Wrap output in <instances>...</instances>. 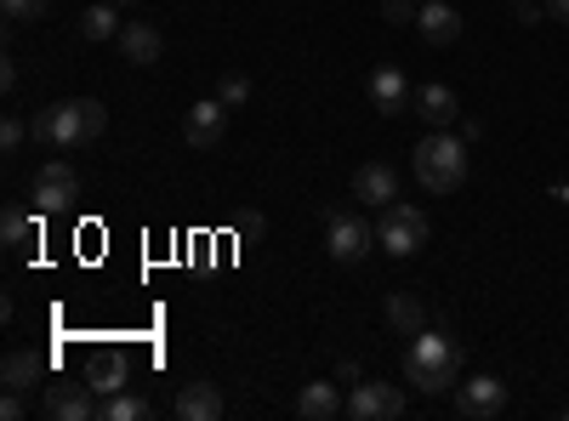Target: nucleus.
Wrapping results in <instances>:
<instances>
[{
  "label": "nucleus",
  "mask_w": 569,
  "mask_h": 421,
  "mask_svg": "<svg viewBox=\"0 0 569 421\" xmlns=\"http://www.w3.org/2000/svg\"><path fill=\"white\" fill-rule=\"evenodd\" d=\"M142 415H149V399H137V393H109L103 399V421H142Z\"/></svg>",
  "instance_id": "nucleus-22"
},
{
  "label": "nucleus",
  "mask_w": 569,
  "mask_h": 421,
  "mask_svg": "<svg viewBox=\"0 0 569 421\" xmlns=\"http://www.w3.org/2000/svg\"><path fill=\"white\" fill-rule=\"evenodd\" d=\"M541 12H547L552 23H569V0H541Z\"/></svg>",
  "instance_id": "nucleus-29"
},
{
  "label": "nucleus",
  "mask_w": 569,
  "mask_h": 421,
  "mask_svg": "<svg viewBox=\"0 0 569 421\" xmlns=\"http://www.w3.org/2000/svg\"><path fill=\"white\" fill-rule=\"evenodd\" d=\"M80 40H120V18H114V0H98V7L80 12Z\"/></svg>",
  "instance_id": "nucleus-21"
},
{
  "label": "nucleus",
  "mask_w": 569,
  "mask_h": 421,
  "mask_svg": "<svg viewBox=\"0 0 569 421\" xmlns=\"http://www.w3.org/2000/svg\"><path fill=\"white\" fill-rule=\"evenodd\" d=\"M46 377H52V359L34 353V348H12V353H7V364H0V382L18 388V393H29V388H34V382H46Z\"/></svg>",
  "instance_id": "nucleus-14"
},
{
  "label": "nucleus",
  "mask_w": 569,
  "mask_h": 421,
  "mask_svg": "<svg viewBox=\"0 0 569 421\" xmlns=\"http://www.w3.org/2000/svg\"><path fill=\"white\" fill-rule=\"evenodd\" d=\"M416 29H421L427 46H456L461 40V12L445 7V0H427V7L416 12Z\"/></svg>",
  "instance_id": "nucleus-15"
},
{
  "label": "nucleus",
  "mask_w": 569,
  "mask_h": 421,
  "mask_svg": "<svg viewBox=\"0 0 569 421\" xmlns=\"http://www.w3.org/2000/svg\"><path fill=\"white\" fill-rule=\"evenodd\" d=\"M563 415H569V410H563Z\"/></svg>",
  "instance_id": "nucleus-34"
},
{
  "label": "nucleus",
  "mask_w": 569,
  "mask_h": 421,
  "mask_svg": "<svg viewBox=\"0 0 569 421\" xmlns=\"http://www.w3.org/2000/svg\"><path fill=\"white\" fill-rule=\"evenodd\" d=\"M416 7H427V0H416Z\"/></svg>",
  "instance_id": "nucleus-33"
},
{
  "label": "nucleus",
  "mask_w": 569,
  "mask_h": 421,
  "mask_svg": "<svg viewBox=\"0 0 569 421\" xmlns=\"http://www.w3.org/2000/svg\"><path fill=\"white\" fill-rule=\"evenodd\" d=\"M370 103H376V114H399L405 103H410V80H405V69H393V63H382L370 74Z\"/></svg>",
  "instance_id": "nucleus-16"
},
{
  "label": "nucleus",
  "mask_w": 569,
  "mask_h": 421,
  "mask_svg": "<svg viewBox=\"0 0 569 421\" xmlns=\"http://www.w3.org/2000/svg\"><path fill=\"white\" fill-rule=\"evenodd\" d=\"M405 382L427 399H439L461 382V342L445 331H416L410 353H405Z\"/></svg>",
  "instance_id": "nucleus-2"
},
{
  "label": "nucleus",
  "mask_w": 569,
  "mask_h": 421,
  "mask_svg": "<svg viewBox=\"0 0 569 421\" xmlns=\"http://www.w3.org/2000/svg\"><path fill=\"white\" fill-rule=\"evenodd\" d=\"M450 410L461 421H490V415L507 410V382L501 377H461L450 388Z\"/></svg>",
  "instance_id": "nucleus-7"
},
{
  "label": "nucleus",
  "mask_w": 569,
  "mask_h": 421,
  "mask_svg": "<svg viewBox=\"0 0 569 421\" xmlns=\"http://www.w3.org/2000/svg\"><path fill=\"white\" fill-rule=\"evenodd\" d=\"M416 12H421L416 0H382V18H388V23H399V29H405V23H416Z\"/></svg>",
  "instance_id": "nucleus-27"
},
{
  "label": "nucleus",
  "mask_w": 569,
  "mask_h": 421,
  "mask_svg": "<svg viewBox=\"0 0 569 421\" xmlns=\"http://www.w3.org/2000/svg\"><path fill=\"white\" fill-rule=\"evenodd\" d=\"M337 382H365V377H359V364H353V359H342V364H337Z\"/></svg>",
  "instance_id": "nucleus-31"
},
{
  "label": "nucleus",
  "mask_w": 569,
  "mask_h": 421,
  "mask_svg": "<svg viewBox=\"0 0 569 421\" xmlns=\"http://www.w3.org/2000/svg\"><path fill=\"white\" fill-rule=\"evenodd\" d=\"M382 313H388V324L399 337H416V331H427V308L416 302V297H405V291H393L388 302H382Z\"/></svg>",
  "instance_id": "nucleus-20"
},
{
  "label": "nucleus",
  "mask_w": 569,
  "mask_h": 421,
  "mask_svg": "<svg viewBox=\"0 0 569 421\" xmlns=\"http://www.w3.org/2000/svg\"><path fill=\"white\" fill-rule=\"evenodd\" d=\"M353 200H365V206H393L399 200V171L388 166V160H365L359 171H353Z\"/></svg>",
  "instance_id": "nucleus-11"
},
{
  "label": "nucleus",
  "mask_w": 569,
  "mask_h": 421,
  "mask_svg": "<svg viewBox=\"0 0 569 421\" xmlns=\"http://www.w3.org/2000/svg\"><path fill=\"white\" fill-rule=\"evenodd\" d=\"M410 404H405V388L399 382H353L348 393V415L353 421H399Z\"/></svg>",
  "instance_id": "nucleus-8"
},
{
  "label": "nucleus",
  "mask_w": 569,
  "mask_h": 421,
  "mask_svg": "<svg viewBox=\"0 0 569 421\" xmlns=\"http://www.w3.org/2000/svg\"><path fill=\"white\" fill-rule=\"evenodd\" d=\"M0 415H7V421H23V415H29V404H23L18 388H7V399H0Z\"/></svg>",
  "instance_id": "nucleus-28"
},
{
  "label": "nucleus",
  "mask_w": 569,
  "mask_h": 421,
  "mask_svg": "<svg viewBox=\"0 0 569 421\" xmlns=\"http://www.w3.org/2000/svg\"><path fill=\"white\" fill-rule=\"evenodd\" d=\"M416 114L433 126V131H450V120L461 114V103H456V91H450V86L433 80V86H421V91H416Z\"/></svg>",
  "instance_id": "nucleus-17"
},
{
  "label": "nucleus",
  "mask_w": 569,
  "mask_h": 421,
  "mask_svg": "<svg viewBox=\"0 0 569 421\" xmlns=\"http://www.w3.org/2000/svg\"><path fill=\"white\" fill-rule=\"evenodd\" d=\"M297 410H302L308 421H337V415H348V399H342L337 382H308L302 399H297Z\"/></svg>",
  "instance_id": "nucleus-18"
},
{
  "label": "nucleus",
  "mask_w": 569,
  "mask_h": 421,
  "mask_svg": "<svg viewBox=\"0 0 569 421\" xmlns=\"http://www.w3.org/2000/svg\"><path fill=\"white\" fill-rule=\"evenodd\" d=\"M126 382H131L126 359H103V364H98V382H91V388H98V393H120Z\"/></svg>",
  "instance_id": "nucleus-23"
},
{
  "label": "nucleus",
  "mask_w": 569,
  "mask_h": 421,
  "mask_svg": "<svg viewBox=\"0 0 569 421\" xmlns=\"http://www.w3.org/2000/svg\"><path fill=\"white\" fill-rule=\"evenodd\" d=\"M182 137H188V149H200V154H211L222 137H228V103L222 98H206V103H194L182 114Z\"/></svg>",
  "instance_id": "nucleus-10"
},
{
  "label": "nucleus",
  "mask_w": 569,
  "mask_h": 421,
  "mask_svg": "<svg viewBox=\"0 0 569 421\" xmlns=\"http://www.w3.org/2000/svg\"><path fill=\"white\" fill-rule=\"evenodd\" d=\"M171 415L177 421H217L222 415V388L217 382H182L177 399H171Z\"/></svg>",
  "instance_id": "nucleus-12"
},
{
  "label": "nucleus",
  "mask_w": 569,
  "mask_h": 421,
  "mask_svg": "<svg viewBox=\"0 0 569 421\" xmlns=\"http://www.w3.org/2000/svg\"><path fill=\"white\" fill-rule=\"evenodd\" d=\"M120 58L137 63V69L160 63V58H166V34H160L154 23H126V29H120Z\"/></svg>",
  "instance_id": "nucleus-13"
},
{
  "label": "nucleus",
  "mask_w": 569,
  "mask_h": 421,
  "mask_svg": "<svg viewBox=\"0 0 569 421\" xmlns=\"http://www.w3.org/2000/svg\"><path fill=\"white\" fill-rule=\"evenodd\" d=\"M512 7H518V23H536V18H547V12L536 7V0H512Z\"/></svg>",
  "instance_id": "nucleus-30"
},
{
  "label": "nucleus",
  "mask_w": 569,
  "mask_h": 421,
  "mask_svg": "<svg viewBox=\"0 0 569 421\" xmlns=\"http://www.w3.org/2000/svg\"><path fill=\"white\" fill-rule=\"evenodd\" d=\"M376 245V228L365 222V217H353V211H330V222H325V251L337 257V262H365Z\"/></svg>",
  "instance_id": "nucleus-6"
},
{
  "label": "nucleus",
  "mask_w": 569,
  "mask_h": 421,
  "mask_svg": "<svg viewBox=\"0 0 569 421\" xmlns=\"http://www.w3.org/2000/svg\"><path fill=\"white\" fill-rule=\"evenodd\" d=\"M40 415H52V421H91V415H103V404H98V388H86V382H46Z\"/></svg>",
  "instance_id": "nucleus-9"
},
{
  "label": "nucleus",
  "mask_w": 569,
  "mask_h": 421,
  "mask_svg": "<svg viewBox=\"0 0 569 421\" xmlns=\"http://www.w3.org/2000/svg\"><path fill=\"white\" fill-rule=\"evenodd\" d=\"M23 143H29V120H23V114H7V120H0V149L18 154Z\"/></svg>",
  "instance_id": "nucleus-24"
},
{
  "label": "nucleus",
  "mask_w": 569,
  "mask_h": 421,
  "mask_svg": "<svg viewBox=\"0 0 569 421\" xmlns=\"http://www.w3.org/2000/svg\"><path fill=\"white\" fill-rule=\"evenodd\" d=\"M46 7H52V0H0V12L12 23H34V18H46Z\"/></svg>",
  "instance_id": "nucleus-25"
},
{
  "label": "nucleus",
  "mask_w": 569,
  "mask_h": 421,
  "mask_svg": "<svg viewBox=\"0 0 569 421\" xmlns=\"http://www.w3.org/2000/svg\"><path fill=\"white\" fill-rule=\"evenodd\" d=\"M410 171H416V182L433 200H445V194H456L461 182H467V137H450V131H427L421 143L410 149Z\"/></svg>",
  "instance_id": "nucleus-3"
},
{
  "label": "nucleus",
  "mask_w": 569,
  "mask_h": 421,
  "mask_svg": "<svg viewBox=\"0 0 569 421\" xmlns=\"http://www.w3.org/2000/svg\"><path fill=\"white\" fill-rule=\"evenodd\" d=\"M109 131V109L98 98H69V103H52L29 120V137L40 149H58V154H74L86 143H98Z\"/></svg>",
  "instance_id": "nucleus-1"
},
{
  "label": "nucleus",
  "mask_w": 569,
  "mask_h": 421,
  "mask_svg": "<svg viewBox=\"0 0 569 421\" xmlns=\"http://www.w3.org/2000/svg\"><path fill=\"white\" fill-rule=\"evenodd\" d=\"M29 200H34L40 217L69 211V206L80 200V177H74V166H69V160H46V166L34 171V182H29Z\"/></svg>",
  "instance_id": "nucleus-5"
},
{
  "label": "nucleus",
  "mask_w": 569,
  "mask_h": 421,
  "mask_svg": "<svg viewBox=\"0 0 569 421\" xmlns=\"http://www.w3.org/2000/svg\"><path fill=\"white\" fill-rule=\"evenodd\" d=\"M376 240H382L388 257H416L427 245V217L416 206L393 200V206H382V217H376Z\"/></svg>",
  "instance_id": "nucleus-4"
},
{
  "label": "nucleus",
  "mask_w": 569,
  "mask_h": 421,
  "mask_svg": "<svg viewBox=\"0 0 569 421\" xmlns=\"http://www.w3.org/2000/svg\"><path fill=\"white\" fill-rule=\"evenodd\" d=\"M114 7H131V0H114Z\"/></svg>",
  "instance_id": "nucleus-32"
},
{
  "label": "nucleus",
  "mask_w": 569,
  "mask_h": 421,
  "mask_svg": "<svg viewBox=\"0 0 569 421\" xmlns=\"http://www.w3.org/2000/svg\"><path fill=\"white\" fill-rule=\"evenodd\" d=\"M217 98H222L228 109H240V103L251 98V80H246V74H222V91H217Z\"/></svg>",
  "instance_id": "nucleus-26"
},
{
  "label": "nucleus",
  "mask_w": 569,
  "mask_h": 421,
  "mask_svg": "<svg viewBox=\"0 0 569 421\" xmlns=\"http://www.w3.org/2000/svg\"><path fill=\"white\" fill-rule=\"evenodd\" d=\"M0 240H7V251H12V257H23L29 245H40V211L7 206V217H0Z\"/></svg>",
  "instance_id": "nucleus-19"
}]
</instances>
